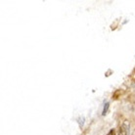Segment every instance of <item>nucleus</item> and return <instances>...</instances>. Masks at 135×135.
<instances>
[{
    "label": "nucleus",
    "mask_w": 135,
    "mask_h": 135,
    "mask_svg": "<svg viewBox=\"0 0 135 135\" xmlns=\"http://www.w3.org/2000/svg\"><path fill=\"white\" fill-rule=\"evenodd\" d=\"M128 133V128L126 124H122L120 127H119V130H118V135H127Z\"/></svg>",
    "instance_id": "f257e3e1"
},
{
    "label": "nucleus",
    "mask_w": 135,
    "mask_h": 135,
    "mask_svg": "<svg viewBox=\"0 0 135 135\" xmlns=\"http://www.w3.org/2000/svg\"><path fill=\"white\" fill-rule=\"evenodd\" d=\"M108 109H109V103H106V104H105V107H104V110H103V115H104L107 114Z\"/></svg>",
    "instance_id": "f03ea898"
},
{
    "label": "nucleus",
    "mask_w": 135,
    "mask_h": 135,
    "mask_svg": "<svg viewBox=\"0 0 135 135\" xmlns=\"http://www.w3.org/2000/svg\"><path fill=\"white\" fill-rule=\"evenodd\" d=\"M107 135H115V131L114 130V129H111V130L108 132V134Z\"/></svg>",
    "instance_id": "7ed1b4c3"
}]
</instances>
